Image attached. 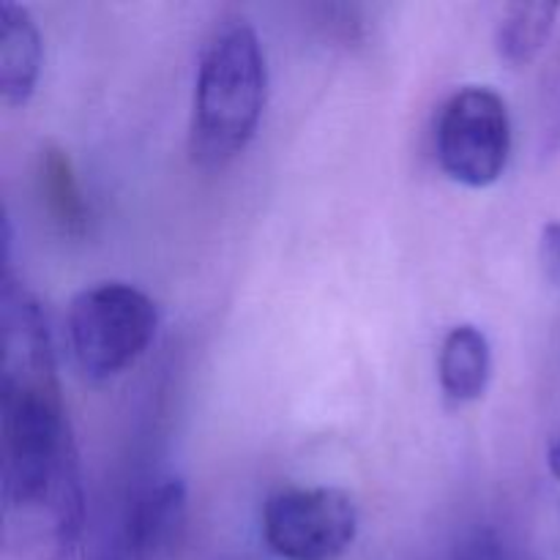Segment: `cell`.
<instances>
[{
  "label": "cell",
  "instance_id": "cell-1",
  "mask_svg": "<svg viewBox=\"0 0 560 560\" xmlns=\"http://www.w3.org/2000/svg\"><path fill=\"white\" fill-rule=\"evenodd\" d=\"M0 438L9 530L47 558H69L85 528L80 454L66 416L47 315L3 262L0 277Z\"/></svg>",
  "mask_w": 560,
  "mask_h": 560
},
{
  "label": "cell",
  "instance_id": "cell-2",
  "mask_svg": "<svg viewBox=\"0 0 560 560\" xmlns=\"http://www.w3.org/2000/svg\"><path fill=\"white\" fill-rule=\"evenodd\" d=\"M268 102V63L260 36L246 20H228L200 52L191 96L189 156L222 170L249 148Z\"/></svg>",
  "mask_w": 560,
  "mask_h": 560
},
{
  "label": "cell",
  "instance_id": "cell-3",
  "mask_svg": "<svg viewBox=\"0 0 560 560\" xmlns=\"http://www.w3.org/2000/svg\"><path fill=\"white\" fill-rule=\"evenodd\" d=\"M159 331L156 301L129 282H98L74 295L66 334L88 381H109L129 370Z\"/></svg>",
  "mask_w": 560,
  "mask_h": 560
},
{
  "label": "cell",
  "instance_id": "cell-4",
  "mask_svg": "<svg viewBox=\"0 0 560 560\" xmlns=\"http://www.w3.org/2000/svg\"><path fill=\"white\" fill-rule=\"evenodd\" d=\"M514 131L506 98L487 85H465L443 102L435 120V156L443 173L470 189L501 180Z\"/></svg>",
  "mask_w": 560,
  "mask_h": 560
},
{
  "label": "cell",
  "instance_id": "cell-5",
  "mask_svg": "<svg viewBox=\"0 0 560 560\" xmlns=\"http://www.w3.org/2000/svg\"><path fill=\"white\" fill-rule=\"evenodd\" d=\"M262 539L282 560H339L359 536V509L337 487H288L262 506Z\"/></svg>",
  "mask_w": 560,
  "mask_h": 560
},
{
  "label": "cell",
  "instance_id": "cell-6",
  "mask_svg": "<svg viewBox=\"0 0 560 560\" xmlns=\"http://www.w3.org/2000/svg\"><path fill=\"white\" fill-rule=\"evenodd\" d=\"M186 485L175 474H159L142 487L120 525V539L129 541L142 560H162L178 545L186 523Z\"/></svg>",
  "mask_w": 560,
  "mask_h": 560
},
{
  "label": "cell",
  "instance_id": "cell-7",
  "mask_svg": "<svg viewBox=\"0 0 560 560\" xmlns=\"http://www.w3.org/2000/svg\"><path fill=\"white\" fill-rule=\"evenodd\" d=\"M42 33L31 11L0 3V96L5 107H25L42 74Z\"/></svg>",
  "mask_w": 560,
  "mask_h": 560
},
{
  "label": "cell",
  "instance_id": "cell-8",
  "mask_svg": "<svg viewBox=\"0 0 560 560\" xmlns=\"http://www.w3.org/2000/svg\"><path fill=\"white\" fill-rule=\"evenodd\" d=\"M492 377V348L487 334L474 323L454 326L443 337L438 353V381L443 397L452 405L476 402L485 397Z\"/></svg>",
  "mask_w": 560,
  "mask_h": 560
},
{
  "label": "cell",
  "instance_id": "cell-9",
  "mask_svg": "<svg viewBox=\"0 0 560 560\" xmlns=\"http://www.w3.org/2000/svg\"><path fill=\"white\" fill-rule=\"evenodd\" d=\"M36 186L55 228L69 238H82L91 224V208H88L85 191L77 178L69 151L55 142H47L38 151Z\"/></svg>",
  "mask_w": 560,
  "mask_h": 560
},
{
  "label": "cell",
  "instance_id": "cell-10",
  "mask_svg": "<svg viewBox=\"0 0 560 560\" xmlns=\"http://www.w3.org/2000/svg\"><path fill=\"white\" fill-rule=\"evenodd\" d=\"M560 5L552 0H520L503 9L495 25V49L503 63L528 66L547 47Z\"/></svg>",
  "mask_w": 560,
  "mask_h": 560
},
{
  "label": "cell",
  "instance_id": "cell-11",
  "mask_svg": "<svg viewBox=\"0 0 560 560\" xmlns=\"http://www.w3.org/2000/svg\"><path fill=\"white\" fill-rule=\"evenodd\" d=\"M536 151L541 159L560 153V42L536 85Z\"/></svg>",
  "mask_w": 560,
  "mask_h": 560
},
{
  "label": "cell",
  "instance_id": "cell-12",
  "mask_svg": "<svg viewBox=\"0 0 560 560\" xmlns=\"http://www.w3.org/2000/svg\"><path fill=\"white\" fill-rule=\"evenodd\" d=\"M452 560H506L503 541L492 528H476L454 550Z\"/></svg>",
  "mask_w": 560,
  "mask_h": 560
},
{
  "label": "cell",
  "instance_id": "cell-13",
  "mask_svg": "<svg viewBox=\"0 0 560 560\" xmlns=\"http://www.w3.org/2000/svg\"><path fill=\"white\" fill-rule=\"evenodd\" d=\"M539 262L545 279L552 288H560V219H552L541 228L539 235Z\"/></svg>",
  "mask_w": 560,
  "mask_h": 560
},
{
  "label": "cell",
  "instance_id": "cell-14",
  "mask_svg": "<svg viewBox=\"0 0 560 560\" xmlns=\"http://www.w3.org/2000/svg\"><path fill=\"white\" fill-rule=\"evenodd\" d=\"M102 560H142V558L137 556L135 547H129L120 536H115L113 547H107V552H104Z\"/></svg>",
  "mask_w": 560,
  "mask_h": 560
},
{
  "label": "cell",
  "instance_id": "cell-15",
  "mask_svg": "<svg viewBox=\"0 0 560 560\" xmlns=\"http://www.w3.org/2000/svg\"><path fill=\"white\" fill-rule=\"evenodd\" d=\"M547 465H550L552 479H556L560 485V435L556 438V441H552L550 452H547Z\"/></svg>",
  "mask_w": 560,
  "mask_h": 560
}]
</instances>
